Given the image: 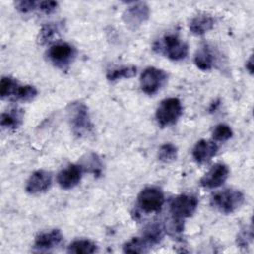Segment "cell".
Instances as JSON below:
<instances>
[{
  "mask_svg": "<svg viewBox=\"0 0 254 254\" xmlns=\"http://www.w3.org/2000/svg\"><path fill=\"white\" fill-rule=\"evenodd\" d=\"M67 119L72 133L77 137L87 135L91 129L92 124L86 105L79 101L70 102L67 107Z\"/></svg>",
  "mask_w": 254,
  "mask_h": 254,
  "instance_id": "1",
  "label": "cell"
},
{
  "mask_svg": "<svg viewBox=\"0 0 254 254\" xmlns=\"http://www.w3.org/2000/svg\"><path fill=\"white\" fill-rule=\"evenodd\" d=\"M153 49L157 53L165 55L172 61H182L186 59L189 54L188 44L173 34L164 36L154 44Z\"/></svg>",
  "mask_w": 254,
  "mask_h": 254,
  "instance_id": "2",
  "label": "cell"
},
{
  "mask_svg": "<svg viewBox=\"0 0 254 254\" xmlns=\"http://www.w3.org/2000/svg\"><path fill=\"white\" fill-rule=\"evenodd\" d=\"M244 201V194L240 190L233 189L218 191L210 199L211 205L224 214L233 213L242 206Z\"/></svg>",
  "mask_w": 254,
  "mask_h": 254,
  "instance_id": "3",
  "label": "cell"
},
{
  "mask_svg": "<svg viewBox=\"0 0 254 254\" xmlns=\"http://www.w3.org/2000/svg\"><path fill=\"white\" fill-rule=\"evenodd\" d=\"M183 113V106L180 99L169 97L161 101L156 109V119L161 127L174 125Z\"/></svg>",
  "mask_w": 254,
  "mask_h": 254,
  "instance_id": "4",
  "label": "cell"
},
{
  "mask_svg": "<svg viewBox=\"0 0 254 254\" xmlns=\"http://www.w3.org/2000/svg\"><path fill=\"white\" fill-rule=\"evenodd\" d=\"M198 200L190 194H180L174 197L170 202V213L173 221L184 222L188 217H190L196 210Z\"/></svg>",
  "mask_w": 254,
  "mask_h": 254,
  "instance_id": "5",
  "label": "cell"
},
{
  "mask_svg": "<svg viewBox=\"0 0 254 254\" xmlns=\"http://www.w3.org/2000/svg\"><path fill=\"white\" fill-rule=\"evenodd\" d=\"M168 74L165 70L150 66L142 72L140 77V86L144 93L153 95L166 84Z\"/></svg>",
  "mask_w": 254,
  "mask_h": 254,
  "instance_id": "6",
  "label": "cell"
},
{
  "mask_svg": "<svg viewBox=\"0 0 254 254\" xmlns=\"http://www.w3.org/2000/svg\"><path fill=\"white\" fill-rule=\"evenodd\" d=\"M165 202L163 191L156 187H148L140 191L137 197L139 207L146 213L159 212Z\"/></svg>",
  "mask_w": 254,
  "mask_h": 254,
  "instance_id": "7",
  "label": "cell"
},
{
  "mask_svg": "<svg viewBox=\"0 0 254 254\" xmlns=\"http://www.w3.org/2000/svg\"><path fill=\"white\" fill-rule=\"evenodd\" d=\"M48 59L59 68L67 67L75 57V49L68 43L60 42L52 45L47 52Z\"/></svg>",
  "mask_w": 254,
  "mask_h": 254,
  "instance_id": "8",
  "label": "cell"
},
{
  "mask_svg": "<svg viewBox=\"0 0 254 254\" xmlns=\"http://www.w3.org/2000/svg\"><path fill=\"white\" fill-rule=\"evenodd\" d=\"M149 6L145 2H137L124 11L122 20L130 30H136L149 19Z\"/></svg>",
  "mask_w": 254,
  "mask_h": 254,
  "instance_id": "9",
  "label": "cell"
},
{
  "mask_svg": "<svg viewBox=\"0 0 254 254\" xmlns=\"http://www.w3.org/2000/svg\"><path fill=\"white\" fill-rule=\"evenodd\" d=\"M229 175V169L225 164L213 165L200 179V186L205 189H216L224 184Z\"/></svg>",
  "mask_w": 254,
  "mask_h": 254,
  "instance_id": "10",
  "label": "cell"
},
{
  "mask_svg": "<svg viewBox=\"0 0 254 254\" xmlns=\"http://www.w3.org/2000/svg\"><path fill=\"white\" fill-rule=\"evenodd\" d=\"M83 169L80 165L71 164L63 169L57 176V182L64 190H71L76 187L82 177Z\"/></svg>",
  "mask_w": 254,
  "mask_h": 254,
  "instance_id": "11",
  "label": "cell"
},
{
  "mask_svg": "<svg viewBox=\"0 0 254 254\" xmlns=\"http://www.w3.org/2000/svg\"><path fill=\"white\" fill-rule=\"evenodd\" d=\"M52 185V176L49 172L38 170L34 172L26 183L25 190L27 192L37 194L45 192Z\"/></svg>",
  "mask_w": 254,
  "mask_h": 254,
  "instance_id": "12",
  "label": "cell"
},
{
  "mask_svg": "<svg viewBox=\"0 0 254 254\" xmlns=\"http://www.w3.org/2000/svg\"><path fill=\"white\" fill-rule=\"evenodd\" d=\"M62 240L63 234L60 229H52L50 231L42 232L35 238L34 249L39 252L49 251L59 246Z\"/></svg>",
  "mask_w": 254,
  "mask_h": 254,
  "instance_id": "13",
  "label": "cell"
},
{
  "mask_svg": "<svg viewBox=\"0 0 254 254\" xmlns=\"http://www.w3.org/2000/svg\"><path fill=\"white\" fill-rule=\"evenodd\" d=\"M218 147L213 141L199 140L192 149V158L198 164H205L209 162L217 153Z\"/></svg>",
  "mask_w": 254,
  "mask_h": 254,
  "instance_id": "14",
  "label": "cell"
},
{
  "mask_svg": "<svg viewBox=\"0 0 254 254\" xmlns=\"http://www.w3.org/2000/svg\"><path fill=\"white\" fill-rule=\"evenodd\" d=\"M214 18L207 13H200L194 16L190 22V30L196 36H201L214 27Z\"/></svg>",
  "mask_w": 254,
  "mask_h": 254,
  "instance_id": "15",
  "label": "cell"
},
{
  "mask_svg": "<svg viewBox=\"0 0 254 254\" xmlns=\"http://www.w3.org/2000/svg\"><path fill=\"white\" fill-rule=\"evenodd\" d=\"M215 62V54L208 46L201 47L196 51L194 56V64L199 69L209 70L214 66Z\"/></svg>",
  "mask_w": 254,
  "mask_h": 254,
  "instance_id": "16",
  "label": "cell"
},
{
  "mask_svg": "<svg viewBox=\"0 0 254 254\" xmlns=\"http://www.w3.org/2000/svg\"><path fill=\"white\" fill-rule=\"evenodd\" d=\"M23 110L18 107H13L4 111L1 114L0 124L3 128L7 129H16L23 122Z\"/></svg>",
  "mask_w": 254,
  "mask_h": 254,
  "instance_id": "17",
  "label": "cell"
},
{
  "mask_svg": "<svg viewBox=\"0 0 254 254\" xmlns=\"http://www.w3.org/2000/svg\"><path fill=\"white\" fill-rule=\"evenodd\" d=\"M63 29V25L61 23H47L45 24L38 34V43L40 45H46L55 40Z\"/></svg>",
  "mask_w": 254,
  "mask_h": 254,
  "instance_id": "18",
  "label": "cell"
},
{
  "mask_svg": "<svg viewBox=\"0 0 254 254\" xmlns=\"http://www.w3.org/2000/svg\"><path fill=\"white\" fill-rule=\"evenodd\" d=\"M152 246L153 244L145 236L134 237L124 244L123 251L125 253H146Z\"/></svg>",
  "mask_w": 254,
  "mask_h": 254,
  "instance_id": "19",
  "label": "cell"
},
{
  "mask_svg": "<svg viewBox=\"0 0 254 254\" xmlns=\"http://www.w3.org/2000/svg\"><path fill=\"white\" fill-rule=\"evenodd\" d=\"M96 244L89 239L74 240L67 247V252L72 254H91L96 252Z\"/></svg>",
  "mask_w": 254,
  "mask_h": 254,
  "instance_id": "20",
  "label": "cell"
},
{
  "mask_svg": "<svg viewBox=\"0 0 254 254\" xmlns=\"http://www.w3.org/2000/svg\"><path fill=\"white\" fill-rule=\"evenodd\" d=\"M19 83L17 80L10 76H3L0 82V96L1 98H7L14 95Z\"/></svg>",
  "mask_w": 254,
  "mask_h": 254,
  "instance_id": "21",
  "label": "cell"
},
{
  "mask_svg": "<svg viewBox=\"0 0 254 254\" xmlns=\"http://www.w3.org/2000/svg\"><path fill=\"white\" fill-rule=\"evenodd\" d=\"M137 68L135 66H124L120 68L111 69L107 72L106 77L110 81H115L121 78H130L136 74Z\"/></svg>",
  "mask_w": 254,
  "mask_h": 254,
  "instance_id": "22",
  "label": "cell"
},
{
  "mask_svg": "<svg viewBox=\"0 0 254 254\" xmlns=\"http://www.w3.org/2000/svg\"><path fill=\"white\" fill-rule=\"evenodd\" d=\"M178 149L172 143H166L162 145L158 152V159L163 163H170L177 159Z\"/></svg>",
  "mask_w": 254,
  "mask_h": 254,
  "instance_id": "23",
  "label": "cell"
},
{
  "mask_svg": "<svg viewBox=\"0 0 254 254\" xmlns=\"http://www.w3.org/2000/svg\"><path fill=\"white\" fill-rule=\"evenodd\" d=\"M38 94V91L33 85H19L13 95V99L21 101H30L34 99Z\"/></svg>",
  "mask_w": 254,
  "mask_h": 254,
  "instance_id": "24",
  "label": "cell"
},
{
  "mask_svg": "<svg viewBox=\"0 0 254 254\" xmlns=\"http://www.w3.org/2000/svg\"><path fill=\"white\" fill-rule=\"evenodd\" d=\"M233 135L232 129L226 124H218L212 131V138L216 142H225Z\"/></svg>",
  "mask_w": 254,
  "mask_h": 254,
  "instance_id": "25",
  "label": "cell"
},
{
  "mask_svg": "<svg viewBox=\"0 0 254 254\" xmlns=\"http://www.w3.org/2000/svg\"><path fill=\"white\" fill-rule=\"evenodd\" d=\"M83 171H88L93 174H99L101 170V164L95 154L87 155V160H83V164L80 165Z\"/></svg>",
  "mask_w": 254,
  "mask_h": 254,
  "instance_id": "26",
  "label": "cell"
},
{
  "mask_svg": "<svg viewBox=\"0 0 254 254\" xmlns=\"http://www.w3.org/2000/svg\"><path fill=\"white\" fill-rule=\"evenodd\" d=\"M39 2L34 0H20L15 2L16 9L21 13H29L35 9H38Z\"/></svg>",
  "mask_w": 254,
  "mask_h": 254,
  "instance_id": "27",
  "label": "cell"
},
{
  "mask_svg": "<svg viewBox=\"0 0 254 254\" xmlns=\"http://www.w3.org/2000/svg\"><path fill=\"white\" fill-rule=\"evenodd\" d=\"M252 238H253V234H252L251 227L249 228V230L244 229L237 236V244L239 246L246 247L249 244V242L252 240Z\"/></svg>",
  "mask_w": 254,
  "mask_h": 254,
  "instance_id": "28",
  "label": "cell"
},
{
  "mask_svg": "<svg viewBox=\"0 0 254 254\" xmlns=\"http://www.w3.org/2000/svg\"><path fill=\"white\" fill-rule=\"evenodd\" d=\"M58 5V2L56 1H40L38 4V9L45 14H51L57 10Z\"/></svg>",
  "mask_w": 254,
  "mask_h": 254,
  "instance_id": "29",
  "label": "cell"
},
{
  "mask_svg": "<svg viewBox=\"0 0 254 254\" xmlns=\"http://www.w3.org/2000/svg\"><path fill=\"white\" fill-rule=\"evenodd\" d=\"M246 68L248 69V71H249L250 73L253 72V59H252V57H250L249 60L247 61V63H246Z\"/></svg>",
  "mask_w": 254,
  "mask_h": 254,
  "instance_id": "30",
  "label": "cell"
}]
</instances>
